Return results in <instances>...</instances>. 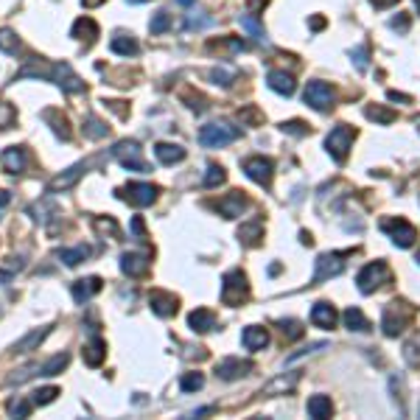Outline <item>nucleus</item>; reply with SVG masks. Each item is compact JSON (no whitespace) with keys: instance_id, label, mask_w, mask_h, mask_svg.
Instances as JSON below:
<instances>
[{"instance_id":"nucleus-1","label":"nucleus","mask_w":420,"mask_h":420,"mask_svg":"<svg viewBox=\"0 0 420 420\" xmlns=\"http://www.w3.org/2000/svg\"><path fill=\"white\" fill-rule=\"evenodd\" d=\"M26 76H43V79H51L57 87H62L65 93H82L84 90V82L76 76V70L68 65V62H57L51 68H40V65H29L17 73V79H26Z\"/></svg>"},{"instance_id":"nucleus-2","label":"nucleus","mask_w":420,"mask_h":420,"mask_svg":"<svg viewBox=\"0 0 420 420\" xmlns=\"http://www.w3.org/2000/svg\"><path fill=\"white\" fill-rule=\"evenodd\" d=\"M239 137H241V129L227 123V121H213V123H204L199 129V143L204 149H222V146H227Z\"/></svg>"},{"instance_id":"nucleus-3","label":"nucleus","mask_w":420,"mask_h":420,"mask_svg":"<svg viewBox=\"0 0 420 420\" xmlns=\"http://www.w3.org/2000/svg\"><path fill=\"white\" fill-rule=\"evenodd\" d=\"M250 297V283L241 269H233L222 278V303L225 306H241Z\"/></svg>"},{"instance_id":"nucleus-4","label":"nucleus","mask_w":420,"mask_h":420,"mask_svg":"<svg viewBox=\"0 0 420 420\" xmlns=\"http://www.w3.org/2000/svg\"><path fill=\"white\" fill-rule=\"evenodd\" d=\"M112 154L129 171H149V163L143 160V149H140L137 140H118L115 149H112Z\"/></svg>"},{"instance_id":"nucleus-5","label":"nucleus","mask_w":420,"mask_h":420,"mask_svg":"<svg viewBox=\"0 0 420 420\" xmlns=\"http://www.w3.org/2000/svg\"><path fill=\"white\" fill-rule=\"evenodd\" d=\"M350 253H322L320 258H317V272H314V278H311V286H320V283H325L328 278H336V275H342L345 272V258H347Z\"/></svg>"},{"instance_id":"nucleus-6","label":"nucleus","mask_w":420,"mask_h":420,"mask_svg":"<svg viewBox=\"0 0 420 420\" xmlns=\"http://www.w3.org/2000/svg\"><path fill=\"white\" fill-rule=\"evenodd\" d=\"M353 137H356V132H353V126H347V123H339V126L331 129V135L325 137V149L331 151V157H333L336 163H345Z\"/></svg>"},{"instance_id":"nucleus-7","label":"nucleus","mask_w":420,"mask_h":420,"mask_svg":"<svg viewBox=\"0 0 420 420\" xmlns=\"http://www.w3.org/2000/svg\"><path fill=\"white\" fill-rule=\"evenodd\" d=\"M412 308L406 306V303H389L387 308H384V320H381V328H384V333L387 336H398L409 322H412Z\"/></svg>"},{"instance_id":"nucleus-8","label":"nucleus","mask_w":420,"mask_h":420,"mask_svg":"<svg viewBox=\"0 0 420 420\" xmlns=\"http://www.w3.org/2000/svg\"><path fill=\"white\" fill-rule=\"evenodd\" d=\"M303 98H306V104L314 107L317 112H328V110L333 107V101H336V93H333V87H331L328 82H308Z\"/></svg>"},{"instance_id":"nucleus-9","label":"nucleus","mask_w":420,"mask_h":420,"mask_svg":"<svg viewBox=\"0 0 420 420\" xmlns=\"http://www.w3.org/2000/svg\"><path fill=\"white\" fill-rule=\"evenodd\" d=\"M389 280V267L384 264V261H373V264H367L361 272H359V278H356V283H359V292L361 294H373L381 283H387Z\"/></svg>"},{"instance_id":"nucleus-10","label":"nucleus","mask_w":420,"mask_h":420,"mask_svg":"<svg viewBox=\"0 0 420 420\" xmlns=\"http://www.w3.org/2000/svg\"><path fill=\"white\" fill-rule=\"evenodd\" d=\"M123 202L135 204V207H149L154 199H157V188L151 182H129L126 188H118L115 190Z\"/></svg>"},{"instance_id":"nucleus-11","label":"nucleus","mask_w":420,"mask_h":420,"mask_svg":"<svg viewBox=\"0 0 420 420\" xmlns=\"http://www.w3.org/2000/svg\"><path fill=\"white\" fill-rule=\"evenodd\" d=\"M381 230L398 244V247H412L414 244V239H417V233H414V227L406 222V219H387V222H381Z\"/></svg>"},{"instance_id":"nucleus-12","label":"nucleus","mask_w":420,"mask_h":420,"mask_svg":"<svg viewBox=\"0 0 420 420\" xmlns=\"http://www.w3.org/2000/svg\"><path fill=\"white\" fill-rule=\"evenodd\" d=\"M244 174H247L253 182L269 188L272 174H275V163H272L269 157H250V160H244Z\"/></svg>"},{"instance_id":"nucleus-13","label":"nucleus","mask_w":420,"mask_h":420,"mask_svg":"<svg viewBox=\"0 0 420 420\" xmlns=\"http://www.w3.org/2000/svg\"><path fill=\"white\" fill-rule=\"evenodd\" d=\"M247 204H250V202H247V196H244L241 190H230L227 196H222L219 202H213V207L219 210L225 219H239L244 210H247Z\"/></svg>"},{"instance_id":"nucleus-14","label":"nucleus","mask_w":420,"mask_h":420,"mask_svg":"<svg viewBox=\"0 0 420 420\" xmlns=\"http://www.w3.org/2000/svg\"><path fill=\"white\" fill-rule=\"evenodd\" d=\"M87 171V165L84 163H76V165H70L68 171H62V174H57L51 182H48V190L51 193H59V190H68V188H73L79 179H82V174Z\"/></svg>"},{"instance_id":"nucleus-15","label":"nucleus","mask_w":420,"mask_h":420,"mask_svg":"<svg viewBox=\"0 0 420 420\" xmlns=\"http://www.w3.org/2000/svg\"><path fill=\"white\" fill-rule=\"evenodd\" d=\"M149 306H151V311H154L157 317H174L177 308H179V300H177L174 294H168V292L154 289V292L149 294Z\"/></svg>"},{"instance_id":"nucleus-16","label":"nucleus","mask_w":420,"mask_h":420,"mask_svg":"<svg viewBox=\"0 0 420 420\" xmlns=\"http://www.w3.org/2000/svg\"><path fill=\"white\" fill-rule=\"evenodd\" d=\"M104 289V283H101V278H84V280H76L73 286H70V292H73V300L79 303V306H84V303H90L98 292Z\"/></svg>"},{"instance_id":"nucleus-17","label":"nucleus","mask_w":420,"mask_h":420,"mask_svg":"<svg viewBox=\"0 0 420 420\" xmlns=\"http://www.w3.org/2000/svg\"><path fill=\"white\" fill-rule=\"evenodd\" d=\"M121 272L129 278H143L149 272V255L143 253H123L121 255Z\"/></svg>"},{"instance_id":"nucleus-18","label":"nucleus","mask_w":420,"mask_h":420,"mask_svg":"<svg viewBox=\"0 0 420 420\" xmlns=\"http://www.w3.org/2000/svg\"><path fill=\"white\" fill-rule=\"evenodd\" d=\"M253 370V361H241V359H225L216 364V375L225 381H236L241 375H247Z\"/></svg>"},{"instance_id":"nucleus-19","label":"nucleus","mask_w":420,"mask_h":420,"mask_svg":"<svg viewBox=\"0 0 420 420\" xmlns=\"http://www.w3.org/2000/svg\"><path fill=\"white\" fill-rule=\"evenodd\" d=\"M26 163H29V157H26V149H23V146H9L3 154H0V165H3L9 174L26 171Z\"/></svg>"},{"instance_id":"nucleus-20","label":"nucleus","mask_w":420,"mask_h":420,"mask_svg":"<svg viewBox=\"0 0 420 420\" xmlns=\"http://www.w3.org/2000/svg\"><path fill=\"white\" fill-rule=\"evenodd\" d=\"M43 121L51 126V132H54L59 140H65V143L70 140V123H68V118H65L59 110H45V112H43Z\"/></svg>"},{"instance_id":"nucleus-21","label":"nucleus","mask_w":420,"mask_h":420,"mask_svg":"<svg viewBox=\"0 0 420 420\" xmlns=\"http://www.w3.org/2000/svg\"><path fill=\"white\" fill-rule=\"evenodd\" d=\"M188 325L196 333H210L216 328V317H213V311H207V308H196V311L188 314Z\"/></svg>"},{"instance_id":"nucleus-22","label":"nucleus","mask_w":420,"mask_h":420,"mask_svg":"<svg viewBox=\"0 0 420 420\" xmlns=\"http://www.w3.org/2000/svg\"><path fill=\"white\" fill-rule=\"evenodd\" d=\"M311 322H314L317 328H322V331H331V328L336 325V311H333V306H331V303H317V306L311 308Z\"/></svg>"},{"instance_id":"nucleus-23","label":"nucleus","mask_w":420,"mask_h":420,"mask_svg":"<svg viewBox=\"0 0 420 420\" xmlns=\"http://www.w3.org/2000/svg\"><path fill=\"white\" fill-rule=\"evenodd\" d=\"M241 342H244L247 350H264V347L269 345V333H267V328H261V325H250V328H244Z\"/></svg>"},{"instance_id":"nucleus-24","label":"nucleus","mask_w":420,"mask_h":420,"mask_svg":"<svg viewBox=\"0 0 420 420\" xmlns=\"http://www.w3.org/2000/svg\"><path fill=\"white\" fill-rule=\"evenodd\" d=\"M84 364L87 367H101V361H104V356H107V342L101 339V336H93L87 345H84Z\"/></svg>"},{"instance_id":"nucleus-25","label":"nucleus","mask_w":420,"mask_h":420,"mask_svg":"<svg viewBox=\"0 0 420 420\" xmlns=\"http://www.w3.org/2000/svg\"><path fill=\"white\" fill-rule=\"evenodd\" d=\"M70 37L73 40H82V43H93L98 37V23L93 17H79L70 29Z\"/></svg>"},{"instance_id":"nucleus-26","label":"nucleus","mask_w":420,"mask_h":420,"mask_svg":"<svg viewBox=\"0 0 420 420\" xmlns=\"http://www.w3.org/2000/svg\"><path fill=\"white\" fill-rule=\"evenodd\" d=\"M31 216L40 222V225H51V219L59 216V204L54 199H43V202H34L31 204Z\"/></svg>"},{"instance_id":"nucleus-27","label":"nucleus","mask_w":420,"mask_h":420,"mask_svg":"<svg viewBox=\"0 0 420 420\" xmlns=\"http://www.w3.org/2000/svg\"><path fill=\"white\" fill-rule=\"evenodd\" d=\"M267 84H269L275 93H280V96H292V93H294V79H292V73H286V70H269Z\"/></svg>"},{"instance_id":"nucleus-28","label":"nucleus","mask_w":420,"mask_h":420,"mask_svg":"<svg viewBox=\"0 0 420 420\" xmlns=\"http://www.w3.org/2000/svg\"><path fill=\"white\" fill-rule=\"evenodd\" d=\"M154 154L163 165H174V163H182L185 160V149L177 146V143H157L154 146Z\"/></svg>"},{"instance_id":"nucleus-29","label":"nucleus","mask_w":420,"mask_h":420,"mask_svg":"<svg viewBox=\"0 0 420 420\" xmlns=\"http://www.w3.org/2000/svg\"><path fill=\"white\" fill-rule=\"evenodd\" d=\"M51 333V325H45V328H40V331H31V333H26L17 345H15V353H31V350H37L43 342H45V336Z\"/></svg>"},{"instance_id":"nucleus-30","label":"nucleus","mask_w":420,"mask_h":420,"mask_svg":"<svg viewBox=\"0 0 420 420\" xmlns=\"http://www.w3.org/2000/svg\"><path fill=\"white\" fill-rule=\"evenodd\" d=\"M90 253H93V250H90L87 244H79V247H70V250H59L57 258H59L65 267H79L82 261L90 258Z\"/></svg>"},{"instance_id":"nucleus-31","label":"nucleus","mask_w":420,"mask_h":420,"mask_svg":"<svg viewBox=\"0 0 420 420\" xmlns=\"http://www.w3.org/2000/svg\"><path fill=\"white\" fill-rule=\"evenodd\" d=\"M308 417H314V420H322V417H331V412H333V403H331V398L328 395H314V398H308Z\"/></svg>"},{"instance_id":"nucleus-32","label":"nucleus","mask_w":420,"mask_h":420,"mask_svg":"<svg viewBox=\"0 0 420 420\" xmlns=\"http://www.w3.org/2000/svg\"><path fill=\"white\" fill-rule=\"evenodd\" d=\"M300 381V373H292V375H278L272 384L264 387V395H280V392H292Z\"/></svg>"},{"instance_id":"nucleus-33","label":"nucleus","mask_w":420,"mask_h":420,"mask_svg":"<svg viewBox=\"0 0 420 420\" xmlns=\"http://www.w3.org/2000/svg\"><path fill=\"white\" fill-rule=\"evenodd\" d=\"M239 239H241L247 247H255V244H261V239H264V227H261V222L255 219V222H247V225H241V227H239Z\"/></svg>"},{"instance_id":"nucleus-34","label":"nucleus","mask_w":420,"mask_h":420,"mask_svg":"<svg viewBox=\"0 0 420 420\" xmlns=\"http://www.w3.org/2000/svg\"><path fill=\"white\" fill-rule=\"evenodd\" d=\"M239 26L253 37V40H258V43H264L267 45V31H264V26L258 23V17L255 15H241L239 17Z\"/></svg>"},{"instance_id":"nucleus-35","label":"nucleus","mask_w":420,"mask_h":420,"mask_svg":"<svg viewBox=\"0 0 420 420\" xmlns=\"http://www.w3.org/2000/svg\"><path fill=\"white\" fill-rule=\"evenodd\" d=\"M110 48H112V54H118V57H135V54L140 51V45H137L132 37H126V34H118V37H112Z\"/></svg>"},{"instance_id":"nucleus-36","label":"nucleus","mask_w":420,"mask_h":420,"mask_svg":"<svg viewBox=\"0 0 420 420\" xmlns=\"http://www.w3.org/2000/svg\"><path fill=\"white\" fill-rule=\"evenodd\" d=\"M345 325L350 328V331H370V322H367V317L356 308V306H350L347 311H345Z\"/></svg>"},{"instance_id":"nucleus-37","label":"nucleus","mask_w":420,"mask_h":420,"mask_svg":"<svg viewBox=\"0 0 420 420\" xmlns=\"http://www.w3.org/2000/svg\"><path fill=\"white\" fill-rule=\"evenodd\" d=\"M68 361H70L68 353H57L54 359H48V361L40 367V375H57V373H62V370L68 367Z\"/></svg>"},{"instance_id":"nucleus-38","label":"nucleus","mask_w":420,"mask_h":420,"mask_svg":"<svg viewBox=\"0 0 420 420\" xmlns=\"http://www.w3.org/2000/svg\"><path fill=\"white\" fill-rule=\"evenodd\" d=\"M403 359L409 367H420V333H414L406 345H403Z\"/></svg>"},{"instance_id":"nucleus-39","label":"nucleus","mask_w":420,"mask_h":420,"mask_svg":"<svg viewBox=\"0 0 420 420\" xmlns=\"http://www.w3.org/2000/svg\"><path fill=\"white\" fill-rule=\"evenodd\" d=\"M236 76H239V73H236L233 68H213V70L207 73L210 82H213V84H222V87H230V84L236 82Z\"/></svg>"},{"instance_id":"nucleus-40","label":"nucleus","mask_w":420,"mask_h":420,"mask_svg":"<svg viewBox=\"0 0 420 420\" xmlns=\"http://www.w3.org/2000/svg\"><path fill=\"white\" fill-rule=\"evenodd\" d=\"M0 51L3 54H17L20 51V40L12 29H0Z\"/></svg>"},{"instance_id":"nucleus-41","label":"nucleus","mask_w":420,"mask_h":420,"mask_svg":"<svg viewBox=\"0 0 420 420\" xmlns=\"http://www.w3.org/2000/svg\"><path fill=\"white\" fill-rule=\"evenodd\" d=\"M107 132H110V126H107L104 121H98L96 115H87V126H84V135H87V137L98 140V137H107Z\"/></svg>"},{"instance_id":"nucleus-42","label":"nucleus","mask_w":420,"mask_h":420,"mask_svg":"<svg viewBox=\"0 0 420 420\" xmlns=\"http://www.w3.org/2000/svg\"><path fill=\"white\" fill-rule=\"evenodd\" d=\"M278 325H280V331H283V336H286L289 342H297V339H303V333H306L303 325L294 322V320H280Z\"/></svg>"},{"instance_id":"nucleus-43","label":"nucleus","mask_w":420,"mask_h":420,"mask_svg":"<svg viewBox=\"0 0 420 420\" xmlns=\"http://www.w3.org/2000/svg\"><path fill=\"white\" fill-rule=\"evenodd\" d=\"M225 179H227V174H225V168H222V165H207L204 188H216V185H222Z\"/></svg>"},{"instance_id":"nucleus-44","label":"nucleus","mask_w":420,"mask_h":420,"mask_svg":"<svg viewBox=\"0 0 420 420\" xmlns=\"http://www.w3.org/2000/svg\"><path fill=\"white\" fill-rule=\"evenodd\" d=\"M171 29V15L168 12H157L154 17H151V23H149V31L151 34H165Z\"/></svg>"},{"instance_id":"nucleus-45","label":"nucleus","mask_w":420,"mask_h":420,"mask_svg":"<svg viewBox=\"0 0 420 420\" xmlns=\"http://www.w3.org/2000/svg\"><path fill=\"white\" fill-rule=\"evenodd\" d=\"M364 112H367V118L375 121V123H392V121H395V112L387 110V107H367Z\"/></svg>"},{"instance_id":"nucleus-46","label":"nucleus","mask_w":420,"mask_h":420,"mask_svg":"<svg viewBox=\"0 0 420 420\" xmlns=\"http://www.w3.org/2000/svg\"><path fill=\"white\" fill-rule=\"evenodd\" d=\"M202 387H204L202 373H185L182 381H179V389H182V392H196V389H202Z\"/></svg>"},{"instance_id":"nucleus-47","label":"nucleus","mask_w":420,"mask_h":420,"mask_svg":"<svg viewBox=\"0 0 420 420\" xmlns=\"http://www.w3.org/2000/svg\"><path fill=\"white\" fill-rule=\"evenodd\" d=\"M210 23H213V17H207L204 12H190L188 20H185V29H188V31H193V29L199 31V29H207Z\"/></svg>"},{"instance_id":"nucleus-48","label":"nucleus","mask_w":420,"mask_h":420,"mask_svg":"<svg viewBox=\"0 0 420 420\" xmlns=\"http://www.w3.org/2000/svg\"><path fill=\"white\" fill-rule=\"evenodd\" d=\"M57 395H59V387H43V389L34 392L31 400H34V406H45V403H54Z\"/></svg>"},{"instance_id":"nucleus-49","label":"nucleus","mask_w":420,"mask_h":420,"mask_svg":"<svg viewBox=\"0 0 420 420\" xmlns=\"http://www.w3.org/2000/svg\"><path fill=\"white\" fill-rule=\"evenodd\" d=\"M31 406H34V400H26V398L12 400V403H9V414H12V417H29V414H31Z\"/></svg>"},{"instance_id":"nucleus-50","label":"nucleus","mask_w":420,"mask_h":420,"mask_svg":"<svg viewBox=\"0 0 420 420\" xmlns=\"http://www.w3.org/2000/svg\"><path fill=\"white\" fill-rule=\"evenodd\" d=\"M93 227H96L98 233H110L112 239L118 236V225H115V219H110V216H107V219H104V216H98V219H93Z\"/></svg>"},{"instance_id":"nucleus-51","label":"nucleus","mask_w":420,"mask_h":420,"mask_svg":"<svg viewBox=\"0 0 420 420\" xmlns=\"http://www.w3.org/2000/svg\"><path fill=\"white\" fill-rule=\"evenodd\" d=\"M280 129L286 132V135H297V137H303V135H308V123H303V121H286V123H280Z\"/></svg>"},{"instance_id":"nucleus-52","label":"nucleus","mask_w":420,"mask_h":420,"mask_svg":"<svg viewBox=\"0 0 420 420\" xmlns=\"http://www.w3.org/2000/svg\"><path fill=\"white\" fill-rule=\"evenodd\" d=\"M40 373V364H31V367H23V370H17L15 375H9V384H23V381H29L31 375H37Z\"/></svg>"},{"instance_id":"nucleus-53","label":"nucleus","mask_w":420,"mask_h":420,"mask_svg":"<svg viewBox=\"0 0 420 420\" xmlns=\"http://www.w3.org/2000/svg\"><path fill=\"white\" fill-rule=\"evenodd\" d=\"M239 118L247 121V123H261V121H264V112H261L258 107H244V110H239Z\"/></svg>"},{"instance_id":"nucleus-54","label":"nucleus","mask_w":420,"mask_h":420,"mask_svg":"<svg viewBox=\"0 0 420 420\" xmlns=\"http://www.w3.org/2000/svg\"><path fill=\"white\" fill-rule=\"evenodd\" d=\"M353 62H356L359 70H367V48H364V45H359V48L353 51Z\"/></svg>"},{"instance_id":"nucleus-55","label":"nucleus","mask_w":420,"mask_h":420,"mask_svg":"<svg viewBox=\"0 0 420 420\" xmlns=\"http://www.w3.org/2000/svg\"><path fill=\"white\" fill-rule=\"evenodd\" d=\"M395 31H409V17L406 15H398V17H392V23H389Z\"/></svg>"},{"instance_id":"nucleus-56","label":"nucleus","mask_w":420,"mask_h":420,"mask_svg":"<svg viewBox=\"0 0 420 420\" xmlns=\"http://www.w3.org/2000/svg\"><path fill=\"white\" fill-rule=\"evenodd\" d=\"M370 3L375 6V9H389V6H395L398 0H370Z\"/></svg>"},{"instance_id":"nucleus-57","label":"nucleus","mask_w":420,"mask_h":420,"mask_svg":"<svg viewBox=\"0 0 420 420\" xmlns=\"http://www.w3.org/2000/svg\"><path fill=\"white\" fill-rule=\"evenodd\" d=\"M387 96H389V101H403V104H406V101H412L406 93H395V90H389Z\"/></svg>"},{"instance_id":"nucleus-58","label":"nucleus","mask_w":420,"mask_h":420,"mask_svg":"<svg viewBox=\"0 0 420 420\" xmlns=\"http://www.w3.org/2000/svg\"><path fill=\"white\" fill-rule=\"evenodd\" d=\"M311 29H314V31L325 29V20H322V17H314V20H311Z\"/></svg>"},{"instance_id":"nucleus-59","label":"nucleus","mask_w":420,"mask_h":420,"mask_svg":"<svg viewBox=\"0 0 420 420\" xmlns=\"http://www.w3.org/2000/svg\"><path fill=\"white\" fill-rule=\"evenodd\" d=\"M132 230H135L137 236H143V222H140V219H135V222H132Z\"/></svg>"},{"instance_id":"nucleus-60","label":"nucleus","mask_w":420,"mask_h":420,"mask_svg":"<svg viewBox=\"0 0 420 420\" xmlns=\"http://www.w3.org/2000/svg\"><path fill=\"white\" fill-rule=\"evenodd\" d=\"M82 3H84L87 9H96V6H101V3H104V0H82Z\"/></svg>"},{"instance_id":"nucleus-61","label":"nucleus","mask_w":420,"mask_h":420,"mask_svg":"<svg viewBox=\"0 0 420 420\" xmlns=\"http://www.w3.org/2000/svg\"><path fill=\"white\" fill-rule=\"evenodd\" d=\"M6 204H9V193L0 190V207H6Z\"/></svg>"},{"instance_id":"nucleus-62","label":"nucleus","mask_w":420,"mask_h":420,"mask_svg":"<svg viewBox=\"0 0 420 420\" xmlns=\"http://www.w3.org/2000/svg\"><path fill=\"white\" fill-rule=\"evenodd\" d=\"M179 6H190V3H196V0H177Z\"/></svg>"},{"instance_id":"nucleus-63","label":"nucleus","mask_w":420,"mask_h":420,"mask_svg":"<svg viewBox=\"0 0 420 420\" xmlns=\"http://www.w3.org/2000/svg\"><path fill=\"white\" fill-rule=\"evenodd\" d=\"M126 3H146V0H126Z\"/></svg>"},{"instance_id":"nucleus-64","label":"nucleus","mask_w":420,"mask_h":420,"mask_svg":"<svg viewBox=\"0 0 420 420\" xmlns=\"http://www.w3.org/2000/svg\"><path fill=\"white\" fill-rule=\"evenodd\" d=\"M417 264H420V253H417Z\"/></svg>"}]
</instances>
